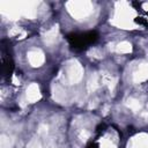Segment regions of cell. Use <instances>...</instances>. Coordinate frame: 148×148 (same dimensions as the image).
<instances>
[{"label": "cell", "mask_w": 148, "mask_h": 148, "mask_svg": "<svg viewBox=\"0 0 148 148\" xmlns=\"http://www.w3.org/2000/svg\"><path fill=\"white\" fill-rule=\"evenodd\" d=\"M66 8H67L68 13L72 15V17H74L77 21H82V20L87 18L92 13V9H94L92 3L90 1H87V0L67 1Z\"/></svg>", "instance_id": "6da1fadb"}, {"label": "cell", "mask_w": 148, "mask_h": 148, "mask_svg": "<svg viewBox=\"0 0 148 148\" xmlns=\"http://www.w3.org/2000/svg\"><path fill=\"white\" fill-rule=\"evenodd\" d=\"M83 76V67L77 60H72L67 68V79L71 84H75L82 80Z\"/></svg>", "instance_id": "7a4b0ae2"}, {"label": "cell", "mask_w": 148, "mask_h": 148, "mask_svg": "<svg viewBox=\"0 0 148 148\" xmlns=\"http://www.w3.org/2000/svg\"><path fill=\"white\" fill-rule=\"evenodd\" d=\"M38 2H31V1H25V2H20V9H21V15L28 17V18H35L37 10L36 6Z\"/></svg>", "instance_id": "3957f363"}, {"label": "cell", "mask_w": 148, "mask_h": 148, "mask_svg": "<svg viewBox=\"0 0 148 148\" xmlns=\"http://www.w3.org/2000/svg\"><path fill=\"white\" fill-rule=\"evenodd\" d=\"M27 57H28L29 64L32 67H40L44 64V60H45L44 53L40 50H31V51L28 52Z\"/></svg>", "instance_id": "277c9868"}, {"label": "cell", "mask_w": 148, "mask_h": 148, "mask_svg": "<svg viewBox=\"0 0 148 148\" xmlns=\"http://www.w3.org/2000/svg\"><path fill=\"white\" fill-rule=\"evenodd\" d=\"M42 95L39 91V87L37 83L32 82L29 84V87L27 88V101L30 103H35L38 99H40Z\"/></svg>", "instance_id": "5b68a950"}, {"label": "cell", "mask_w": 148, "mask_h": 148, "mask_svg": "<svg viewBox=\"0 0 148 148\" xmlns=\"http://www.w3.org/2000/svg\"><path fill=\"white\" fill-rule=\"evenodd\" d=\"M58 35H59V27H58V24H56L50 30H47L45 32V35H44V43L49 44V45L56 43V40L58 39Z\"/></svg>", "instance_id": "8992f818"}, {"label": "cell", "mask_w": 148, "mask_h": 148, "mask_svg": "<svg viewBox=\"0 0 148 148\" xmlns=\"http://www.w3.org/2000/svg\"><path fill=\"white\" fill-rule=\"evenodd\" d=\"M132 148H148V135L138 134L132 139Z\"/></svg>", "instance_id": "52a82bcc"}, {"label": "cell", "mask_w": 148, "mask_h": 148, "mask_svg": "<svg viewBox=\"0 0 148 148\" xmlns=\"http://www.w3.org/2000/svg\"><path fill=\"white\" fill-rule=\"evenodd\" d=\"M147 77H148V64L141 65L140 68L133 74V81L135 83H140L145 81Z\"/></svg>", "instance_id": "ba28073f"}, {"label": "cell", "mask_w": 148, "mask_h": 148, "mask_svg": "<svg viewBox=\"0 0 148 148\" xmlns=\"http://www.w3.org/2000/svg\"><path fill=\"white\" fill-rule=\"evenodd\" d=\"M99 83H98V75L97 73H92L88 80V83H87V88L89 91H95L97 88H98Z\"/></svg>", "instance_id": "9c48e42d"}, {"label": "cell", "mask_w": 148, "mask_h": 148, "mask_svg": "<svg viewBox=\"0 0 148 148\" xmlns=\"http://www.w3.org/2000/svg\"><path fill=\"white\" fill-rule=\"evenodd\" d=\"M116 51L118 53H130L132 52V44L130 42H120L116 46Z\"/></svg>", "instance_id": "30bf717a"}, {"label": "cell", "mask_w": 148, "mask_h": 148, "mask_svg": "<svg viewBox=\"0 0 148 148\" xmlns=\"http://www.w3.org/2000/svg\"><path fill=\"white\" fill-rule=\"evenodd\" d=\"M126 105H127L133 112H138V111H140L141 108H142V104L140 103V101H138V99H135V98H128V99L126 101Z\"/></svg>", "instance_id": "8fae6325"}, {"label": "cell", "mask_w": 148, "mask_h": 148, "mask_svg": "<svg viewBox=\"0 0 148 148\" xmlns=\"http://www.w3.org/2000/svg\"><path fill=\"white\" fill-rule=\"evenodd\" d=\"M13 147V140L10 136L6 134L0 135V148H12Z\"/></svg>", "instance_id": "7c38bea8"}, {"label": "cell", "mask_w": 148, "mask_h": 148, "mask_svg": "<svg viewBox=\"0 0 148 148\" xmlns=\"http://www.w3.org/2000/svg\"><path fill=\"white\" fill-rule=\"evenodd\" d=\"M99 143H101V148H116V145L110 139H108L106 136L102 138Z\"/></svg>", "instance_id": "4fadbf2b"}, {"label": "cell", "mask_w": 148, "mask_h": 148, "mask_svg": "<svg viewBox=\"0 0 148 148\" xmlns=\"http://www.w3.org/2000/svg\"><path fill=\"white\" fill-rule=\"evenodd\" d=\"M27 148H43V147H42L40 141H39L37 138H34V139H31V140L29 141Z\"/></svg>", "instance_id": "5bb4252c"}, {"label": "cell", "mask_w": 148, "mask_h": 148, "mask_svg": "<svg viewBox=\"0 0 148 148\" xmlns=\"http://www.w3.org/2000/svg\"><path fill=\"white\" fill-rule=\"evenodd\" d=\"M23 32V30L21 29V28H18V27H14V28H12L9 31H8V35L9 36H20L21 34Z\"/></svg>", "instance_id": "9a60e30c"}, {"label": "cell", "mask_w": 148, "mask_h": 148, "mask_svg": "<svg viewBox=\"0 0 148 148\" xmlns=\"http://www.w3.org/2000/svg\"><path fill=\"white\" fill-rule=\"evenodd\" d=\"M88 54H89V56L92 54L91 57H94V58H102V57H103L102 52H101L98 49H91V50L88 52Z\"/></svg>", "instance_id": "2e32d148"}, {"label": "cell", "mask_w": 148, "mask_h": 148, "mask_svg": "<svg viewBox=\"0 0 148 148\" xmlns=\"http://www.w3.org/2000/svg\"><path fill=\"white\" fill-rule=\"evenodd\" d=\"M47 130H49V127H47V125H45V124H40V125L38 126V133L42 134V135H45V134L47 133Z\"/></svg>", "instance_id": "e0dca14e"}, {"label": "cell", "mask_w": 148, "mask_h": 148, "mask_svg": "<svg viewBox=\"0 0 148 148\" xmlns=\"http://www.w3.org/2000/svg\"><path fill=\"white\" fill-rule=\"evenodd\" d=\"M80 139L82 140V141H87V139L89 138V132L88 131H86V130H82L81 132H80Z\"/></svg>", "instance_id": "ac0fdd59"}, {"label": "cell", "mask_w": 148, "mask_h": 148, "mask_svg": "<svg viewBox=\"0 0 148 148\" xmlns=\"http://www.w3.org/2000/svg\"><path fill=\"white\" fill-rule=\"evenodd\" d=\"M116 83H117V79H116V77H113V79H110V81H109V89H110L111 91L113 90V88H114Z\"/></svg>", "instance_id": "d6986e66"}, {"label": "cell", "mask_w": 148, "mask_h": 148, "mask_svg": "<svg viewBox=\"0 0 148 148\" xmlns=\"http://www.w3.org/2000/svg\"><path fill=\"white\" fill-rule=\"evenodd\" d=\"M25 36H27V31H24V30H23V32H22V34H21V35H20L17 38H18V39H22V38H24Z\"/></svg>", "instance_id": "ffe728a7"}, {"label": "cell", "mask_w": 148, "mask_h": 148, "mask_svg": "<svg viewBox=\"0 0 148 148\" xmlns=\"http://www.w3.org/2000/svg\"><path fill=\"white\" fill-rule=\"evenodd\" d=\"M13 82H14V84H15V86H18V84H20V82L17 81V79H16V76H15V75L13 76Z\"/></svg>", "instance_id": "44dd1931"}, {"label": "cell", "mask_w": 148, "mask_h": 148, "mask_svg": "<svg viewBox=\"0 0 148 148\" xmlns=\"http://www.w3.org/2000/svg\"><path fill=\"white\" fill-rule=\"evenodd\" d=\"M143 9H145V10H148V2L143 3Z\"/></svg>", "instance_id": "7402d4cb"}, {"label": "cell", "mask_w": 148, "mask_h": 148, "mask_svg": "<svg viewBox=\"0 0 148 148\" xmlns=\"http://www.w3.org/2000/svg\"><path fill=\"white\" fill-rule=\"evenodd\" d=\"M147 106H148V105H147Z\"/></svg>", "instance_id": "603a6c76"}]
</instances>
